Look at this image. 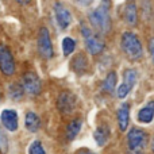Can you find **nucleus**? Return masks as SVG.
Instances as JSON below:
<instances>
[{"instance_id":"obj_1","label":"nucleus","mask_w":154,"mask_h":154,"mask_svg":"<svg viewBox=\"0 0 154 154\" xmlns=\"http://www.w3.org/2000/svg\"><path fill=\"white\" fill-rule=\"evenodd\" d=\"M91 24L101 34H106L111 29V18H109V3L108 0H104L95 11H92L89 15Z\"/></svg>"},{"instance_id":"obj_2","label":"nucleus","mask_w":154,"mask_h":154,"mask_svg":"<svg viewBox=\"0 0 154 154\" xmlns=\"http://www.w3.org/2000/svg\"><path fill=\"white\" fill-rule=\"evenodd\" d=\"M122 50L125 51V54L131 61L141 60L142 53H143L142 51L141 41L133 32H125L122 35Z\"/></svg>"},{"instance_id":"obj_3","label":"nucleus","mask_w":154,"mask_h":154,"mask_svg":"<svg viewBox=\"0 0 154 154\" xmlns=\"http://www.w3.org/2000/svg\"><path fill=\"white\" fill-rule=\"evenodd\" d=\"M127 143L131 154H143L147 145V134L139 128H131L127 135Z\"/></svg>"},{"instance_id":"obj_4","label":"nucleus","mask_w":154,"mask_h":154,"mask_svg":"<svg viewBox=\"0 0 154 154\" xmlns=\"http://www.w3.org/2000/svg\"><path fill=\"white\" fill-rule=\"evenodd\" d=\"M81 32H82V37H84V42H85V46H87V50L89 51L91 54L96 56V54L103 51L104 42L96 34H93V32L91 31V29H88L85 24H82Z\"/></svg>"},{"instance_id":"obj_5","label":"nucleus","mask_w":154,"mask_h":154,"mask_svg":"<svg viewBox=\"0 0 154 154\" xmlns=\"http://www.w3.org/2000/svg\"><path fill=\"white\" fill-rule=\"evenodd\" d=\"M38 51L45 60H50L53 57V45H51L50 34L46 27H42L38 34Z\"/></svg>"},{"instance_id":"obj_6","label":"nucleus","mask_w":154,"mask_h":154,"mask_svg":"<svg viewBox=\"0 0 154 154\" xmlns=\"http://www.w3.org/2000/svg\"><path fill=\"white\" fill-rule=\"evenodd\" d=\"M0 70L5 76H12L15 73V60L5 45H0Z\"/></svg>"},{"instance_id":"obj_7","label":"nucleus","mask_w":154,"mask_h":154,"mask_svg":"<svg viewBox=\"0 0 154 154\" xmlns=\"http://www.w3.org/2000/svg\"><path fill=\"white\" fill-rule=\"evenodd\" d=\"M57 107L65 115L73 112V109L76 107V96L69 91L61 92L58 95V99H57Z\"/></svg>"},{"instance_id":"obj_8","label":"nucleus","mask_w":154,"mask_h":154,"mask_svg":"<svg viewBox=\"0 0 154 154\" xmlns=\"http://www.w3.org/2000/svg\"><path fill=\"white\" fill-rule=\"evenodd\" d=\"M137 77H138V75L134 69H126L123 72V79L125 80H123V84L118 89V96L120 99H125L128 95V92L133 89V87L137 82Z\"/></svg>"},{"instance_id":"obj_9","label":"nucleus","mask_w":154,"mask_h":154,"mask_svg":"<svg viewBox=\"0 0 154 154\" xmlns=\"http://www.w3.org/2000/svg\"><path fill=\"white\" fill-rule=\"evenodd\" d=\"M22 87H23L24 92H27L29 95L34 96V95H38V93L41 92L42 85H41L39 77L35 75V73L29 72L23 76V85H22Z\"/></svg>"},{"instance_id":"obj_10","label":"nucleus","mask_w":154,"mask_h":154,"mask_svg":"<svg viewBox=\"0 0 154 154\" xmlns=\"http://www.w3.org/2000/svg\"><path fill=\"white\" fill-rule=\"evenodd\" d=\"M54 14H56V20L58 23L60 29H68V26L72 22V15H70L69 10L62 3H56L54 4Z\"/></svg>"},{"instance_id":"obj_11","label":"nucleus","mask_w":154,"mask_h":154,"mask_svg":"<svg viewBox=\"0 0 154 154\" xmlns=\"http://www.w3.org/2000/svg\"><path fill=\"white\" fill-rule=\"evenodd\" d=\"M2 125L7 128L8 131H16L18 128V114L15 109H3L0 115Z\"/></svg>"},{"instance_id":"obj_12","label":"nucleus","mask_w":154,"mask_h":154,"mask_svg":"<svg viewBox=\"0 0 154 154\" xmlns=\"http://www.w3.org/2000/svg\"><path fill=\"white\" fill-rule=\"evenodd\" d=\"M125 19L127 22V24H130V26H137V23H138V11H137V5L133 0H128L126 3Z\"/></svg>"},{"instance_id":"obj_13","label":"nucleus","mask_w":154,"mask_h":154,"mask_svg":"<svg viewBox=\"0 0 154 154\" xmlns=\"http://www.w3.org/2000/svg\"><path fill=\"white\" fill-rule=\"evenodd\" d=\"M128 119H130V106L127 103H123L120 108L118 109V123H119V128L122 131L127 130Z\"/></svg>"},{"instance_id":"obj_14","label":"nucleus","mask_w":154,"mask_h":154,"mask_svg":"<svg viewBox=\"0 0 154 154\" xmlns=\"http://www.w3.org/2000/svg\"><path fill=\"white\" fill-rule=\"evenodd\" d=\"M154 118V100H150L146 107L138 112V120L142 123H150Z\"/></svg>"},{"instance_id":"obj_15","label":"nucleus","mask_w":154,"mask_h":154,"mask_svg":"<svg viewBox=\"0 0 154 154\" xmlns=\"http://www.w3.org/2000/svg\"><path fill=\"white\" fill-rule=\"evenodd\" d=\"M93 137H95V141L97 142V145H100V146L106 145L107 141H108V138H109V127L107 125L99 126V127L96 128Z\"/></svg>"},{"instance_id":"obj_16","label":"nucleus","mask_w":154,"mask_h":154,"mask_svg":"<svg viewBox=\"0 0 154 154\" xmlns=\"http://www.w3.org/2000/svg\"><path fill=\"white\" fill-rule=\"evenodd\" d=\"M24 126H26V128L29 131L35 133L41 126V120H39V118H38V115L34 114V112H31V111L27 112L26 118H24Z\"/></svg>"},{"instance_id":"obj_17","label":"nucleus","mask_w":154,"mask_h":154,"mask_svg":"<svg viewBox=\"0 0 154 154\" xmlns=\"http://www.w3.org/2000/svg\"><path fill=\"white\" fill-rule=\"evenodd\" d=\"M72 68L76 73L81 75L84 73V70L87 69V58L84 57V54H77L72 61Z\"/></svg>"},{"instance_id":"obj_18","label":"nucleus","mask_w":154,"mask_h":154,"mask_svg":"<svg viewBox=\"0 0 154 154\" xmlns=\"http://www.w3.org/2000/svg\"><path fill=\"white\" fill-rule=\"evenodd\" d=\"M80 128H81V120L80 119H75L68 125L66 127V138L69 141L76 138V135L80 133Z\"/></svg>"},{"instance_id":"obj_19","label":"nucleus","mask_w":154,"mask_h":154,"mask_svg":"<svg viewBox=\"0 0 154 154\" xmlns=\"http://www.w3.org/2000/svg\"><path fill=\"white\" fill-rule=\"evenodd\" d=\"M24 93V89L23 87H22L20 84H16V82H14V84L10 85V88H8V95H10V97L12 99V100H19V99L23 96Z\"/></svg>"},{"instance_id":"obj_20","label":"nucleus","mask_w":154,"mask_h":154,"mask_svg":"<svg viewBox=\"0 0 154 154\" xmlns=\"http://www.w3.org/2000/svg\"><path fill=\"white\" fill-rule=\"evenodd\" d=\"M104 89L107 91L108 93H112L115 89V85H116V73L115 72H109L108 76L106 77L104 80Z\"/></svg>"},{"instance_id":"obj_21","label":"nucleus","mask_w":154,"mask_h":154,"mask_svg":"<svg viewBox=\"0 0 154 154\" xmlns=\"http://www.w3.org/2000/svg\"><path fill=\"white\" fill-rule=\"evenodd\" d=\"M75 48H76L75 39H72V38H69V37L64 38V41H62V51H64L65 56L72 54L73 50H75Z\"/></svg>"},{"instance_id":"obj_22","label":"nucleus","mask_w":154,"mask_h":154,"mask_svg":"<svg viewBox=\"0 0 154 154\" xmlns=\"http://www.w3.org/2000/svg\"><path fill=\"white\" fill-rule=\"evenodd\" d=\"M8 147H10V143H8L7 134L0 127V154H7Z\"/></svg>"},{"instance_id":"obj_23","label":"nucleus","mask_w":154,"mask_h":154,"mask_svg":"<svg viewBox=\"0 0 154 154\" xmlns=\"http://www.w3.org/2000/svg\"><path fill=\"white\" fill-rule=\"evenodd\" d=\"M29 154H46V152L39 141H34L29 147Z\"/></svg>"},{"instance_id":"obj_24","label":"nucleus","mask_w":154,"mask_h":154,"mask_svg":"<svg viewBox=\"0 0 154 154\" xmlns=\"http://www.w3.org/2000/svg\"><path fill=\"white\" fill-rule=\"evenodd\" d=\"M149 51H150V56H152V60L154 62V38H152L149 42Z\"/></svg>"},{"instance_id":"obj_25","label":"nucleus","mask_w":154,"mask_h":154,"mask_svg":"<svg viewBox=\"0 0 154 154\" xmlns=\"http://www.w3.org/2000/svg\"><path fill=\"white\" fill-rule=\"evenodd\" d=\"M75 2L77 3V4H80V5H89L93 0H75Z\"/></svg>"},{"instance_id":"obj_26","label":"nucleus","mask_w":154,"mask_h":154,"mask_svg":"<svg viewBox=\"0 0 154 154\" xmlns=\"http://www.w3.org/2000/svg\"><path fill=\"white\" fill-rule=\"evenodd\" d=\"M77 154H96V153H92V152H89V150H85V149H82V150H80Z\"/></svg>"},{"instance_id":"obj_27","label":"nucleus","mask_w":154,"mask_h":154,"mask_svg":"<svg viewBox=\"0 0 154 154\" xmlns=\"http://www.w3.org/2000/svg\"><path fill=\"white\" fill-rule=\"evenodd\" d=\"M16 2H18L19 4H22V5H26V4H29L31 0H16Z\"/></svg>"},{"instance_id":"obj_28","label":"nucleus","mask_w":154,"mask_h":154,"mask_svg":"<svg viewBox=\"0 0 154 154\" xmlns=\"http://www.w3.org/2000/svg\"><path fill=\"white\" fill-rule=\"evenodd\" d=\"M153 150H154V143H153Z\"/></svg>"}]
</instances>
